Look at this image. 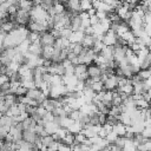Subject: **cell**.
Listing matches in <instances>:
<instances>
[{
    "label": "cell",
    "mask_w": 151,
    "mask_h": 151,
    "mask_svg": "<svg viewBox=\"0 0 151 151\" xmlns=\"http://www.w3.org/2000/svg\"><path fill=\"white\" fill-rule=\"evenodd\" d=\"M97 53L91 50V48H86L83 47V50L80 51V53L78 54V64H84V65H88L94 61Z\"/></svg>",
    "instance_id": "1"
},
{
    "label": "cell",
    "mask_w": 151,
    "mask_h": 151,
    "mask_svg": "<svg viewBox=\"0 0 151 151\" xmlns=\"http://www.w3.org/2000/svg\"><path fill=\"white\" fill-rule=\"evenodd\" d=\"M101 83H103V91L116 92L118 90V78L114 74H109V76L105 74Z\"/></svg>",
    "instance_id": "2"
},
{
    "label": "cell",
    "mask_w": 151,
    "mask_h": 151,
    "mask_svg": "<svg viewBox=\"0 0 151 151\" xmlns=\"http://www.w3.org/2000/svg\"><path fill=\"white\" fill-rule=\"evenodd\" d=\"M86 74H87V78L97 81V80H100L103 72H101L100 66L96 61H93V63L86 65Z\"/></svg>",
    "instance_id": "3"
},
{
    "label": "cell",
    "mask_w": 151,
    "mask_h": 151,
    "mask_svg": "<svg viewBox=\"0 0 151 151\" xmlns=\"http://www.w3.org/2000/svg\"><path fill=\"white\" fill-rule=\"evenodd\" d=\"M55 38L51 32H44L39 35L38 39V44L42 47V48H52L55 44Z\"/></svg>",
    "instance_id": "4"
},
{
    "label": "cell",
    "mask_w": 151,
    "mask_h": 151,
    "mask_svg": "<svg viewBox=\"0 0 151 151\" xmlns=\"http://www.w3.org/2000/svg\"><path fill=\"white\" fill-rule=\"evenodd\" d=\"M117 38H118V34H117V33H114V32L111 31V29H107V31L101 35L100 40H101V42H103L104 46H113L114 42H116V40H117Z\"/></svg>",
    "instance_id": "5"
},
{
    "label": "cell",
    "mask_w": 151,
    "mask_h": 151,
    "mask_svg": "<svg viewBox=\"0 0 151 151\" xmlns=\"http://www.w3.org/2000/svg\"><path fill=\"white\" fill-rule=\"evenodd\" d=\"M5 81H8V77L5 74H0V85L4 84Z\"/></svg>",
    "instance_id": "6"
}]
</instances>
